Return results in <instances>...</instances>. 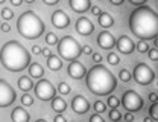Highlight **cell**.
Segmentation results:
<instances>
[{"label": "cell", "instance_id": "cell-1", "mask_svg": "<svg viewBox=\"0 0 158 122\" xmlns=\"http://www.w3.org/2000/svg\"><path fill=\"white\" fill-rule=\"evenodd\" d=\"M129 29L140 40H155L158 34L157 12L146 5L138 6L129 15Z\"/></svg>", "mask_w": 158, "mask_h": 122}, {"label": "cell", "instance_id": "cell-2", "mask_svg": "<svg viewBox=\"0 0 158 122\" xmlns=\"http://www.w3.org/2000/svg\"><path fill=\"white\" fill-rule=\"evenodd\" d=\"M0 63L9 72H21L31 64V54L20 41H6L0 49Z\"/></svg>", "mask_w": 158, "mask_h": 122}, {"label": "cell", "instance_id": "cell-3", "mask_svg": "<svg viewBox=\"0 0 158 122\" xmlns=\"http://www.w3.org/2000/svg\"><path fill=\"white\" fill-rule=\"evenodd\" d=\"M85 75H87V78H85L87 89L93 95L106 96V95L113 93L117 87V80L108 70V67H105L103 64L93 66Z\"/></svg>", "mask_w": 158, "mask_h": 122}, {"label": "cell", "instance_id": "cell-4", "mask_svg": "<svg viewBox=\"0 0 158 122\" xmlns=\"http://www.w3.org/2000/svg\"><path fill=\"white\" fill-rule=\"evenodd\" d=\"M17 31L21 37L27 40H35L44 32V23L34 11H26L17 20Z\"/></svg>", "mask_w": 158, "mask_h": 122}, {"label": "cell", "instance_id": "cell-5", "mask_svg": "<svg viewBox=\"0 0 158 122\" xmlns=\"http://www.w3.org/2000/svg\"><path fill=\"white\" fill-rule=\"evenodd\" d=\"M56 44H58V54L61 55V58H64L67 61H75L82 54L81 52V44L70 35L62 37L61 40H58Z\"/></svg>", "mask_w": 158, "mask_h": 122}, {"label": "cell", "instance_id": "cell-6", "mask_svg": "<svg viewBox=\"0 0 158 122\" xmlns=\"http://www.w3.org/2000/svg\"><path fill=\"white\" fill-rule=\"evenodd\" d=\"M143 98L138 95L135 90H126L122 96V105L128 110V111H140L143 108Z\"/></svg>", "mask_w": 158, "mask_h": 122}, {"label": "cell", "instance_id": "cell-7", "mask_svg": "<svg viewBox=\"0 0 158 122\" xmlns=\"http://www.w3.org/2000/svg\"><path fill=\"white\" fill-rule=\"evenodd\" d=\"M134 80L140 84V85H149L151 82L155 80V73L154 70L144 64V63H138L134 67Z\"/></svg>", "mask_w": 158, "mask_h": 122}, {"label": "cell", "instance_id": "cell-8", "mask_svg": "<svg viewBox=\"0 0 158 122\" xmlns=\"http://www.w3.org/2000/svg\"><path fill=\"white\" fill-rule=\"evenodd\" d=\"M34 90H35V96L38 99H41V101H50L56 95V89L52 85V82L49 80H44V78H41L37 82Z\"/></svg>", "mask_w": 158, "mask_h": 122}, {"label": "cell", "instance_id": "cell-9", "mask_svg": "<svg viewBox=\"0 0 158 122\" xmlns=\"http://www.w3.org/2000/svg\"><path fill=\"white\" fill-rule=\"evenodd\" d=\"M17 93L12 85L5 80H0V107H9L15 101Z\"/></svg>", "mask_w": 158, "mask_h": 122}, {"label": "cell", "instance_id": "cell-10", "mask_svg": "<svg viewBox=\"0 0 158 122\" xmlns=\"http://www.w3.org/2000/svg\"><path fill=\"white\" fill-rule=\"evenodd\" d=\"M72 110H73L76 115H85V113L90 110V102L87 101L82 95H76V96L72 99Z\"/></svg>", "mask_w": 158, "mask_h": 122}, {"label": "cell", "instance_id": "cell-11", "mask_svg": "<svg viewBox=\"0 0 158 122\" xmlns=\"http://www.w3.org/2000/svg\"><path fill=\"white\" fill-rule=\"evenodd\" d=\"M52 23L55 28L58 29H65L69 24H70V17L62 11V9H56L53 14H52Z\"/></svg>", "mask_w": 158, "mask_h": 122}, {"label": "cell", "instance_id": "cell-12", "mask_svg": "<svg viewBox=\"0 0 158 122\" xmlns=\"http://www.w3.org/2000/svg\"><path fill=\"white\" fill-rule=\"evenodd\" d=\"M93 31H94V24L91 23L90 19H87V17H81V19L76 21V32H78L79 35L87 37V35L93 34Z\"/></svg>", "mask_w": 158, "mask_h": 122}, {"label": "cell", "instance_id": "cell-13", "mask_svg": "<svg viewBox=\"0 0 158 122\" xmlns=\"http://www.w3.org/2000/svg\"><path fill=\"white\" fill-rule=\"evenodd\" d=\"M116 46H117L118 52H122V54H125V55H129V54L135 49L134 41L131 40L129 37H126V35L118 37V40L116 41Z\"/></svg>", "mask_w": 158, "mask_h": 122}, {"label": "cell", "instance_id": "cell-14", "mask_svg": "<svg viewBox=\"0 0 158 122\" xmlns=\"http://www.w3.org/2000/svg\"><path fill=\"white\" fill-rule=\"evenodd\" d=\"M67 72H69V75H70L72 78H75V80L84 78L85 73H87L85 66H84L82 63H79V61H72V63L69 64V67H67Z\"/></svg>", "mask_w": 158, "mask_h": 122}, {"label": "cell", "instance_id": "cell-15", "mask_svg": "<svg viewBox=\"0 0 158 122\" xmlns=\"http://www.w3.org/2000/svg\"><path fill=\"white\" fill-rule=\"evenodd\" d=\"M98 44L102 47V49L110 50V49H113V47L116 46V38H114V35H111L110 32L102 31L98 37Z\"/></svg>", "mask_w": 158, "mask_h": 122}, {"label": "cell", "instance_id": "cell-16", "mask_svg": "<svg viewBox=\"0 0 158 122\" xmlns=\"http://www.w3.org/2000/svg\"><path fill=\"white\" fill-rule=\"evenodd\" d=\"M69 5L70 8L75 11V12H87L90 8H91V2L90 0H69Z\"/></svg>", "mask_w": 158, "mask_h": 122}, {"label": "cell", "instance_id": "cell-17", "mask_svg": "<svg viewBox=\"0 0 158 122\" xmlns=\"http://www.w3.org/2000/svg\"><path fill=\"white\" fill-rule=\"evenodd\" d=\"M11 119H12V122H29L31 115L23 107H15L11 113Z\"/></svg>", "mask_w": 158, "mask_h": 122}, {"label": "cell", "instance_id": "cell-18", "mask_svg": "<svg viewBox=\"0 0 158 122\" xmlns=\"http://www.w3.org/2000/svg\"><path fill=\"white\" fill-rule=\"evenodd\" d=\"M29 75H31V78H43V75H44V70H43V67H41V64L38 63H31L29 66Z\"/></svg>", "mask_w": 158, "mask_h": 122}, {"label": "cell", "instance_id": "cell-19", "mask_svg": "<svg viewBox=\"0 0 158 122\" xmlns=\"http://www.w3.org/2000/svg\"><path fill=\"white\" fill-rule=\"evenodd\" d=\"M98 17H99V24H100L102 28H111V26L114 24V19H113L108 12H100Z\"/></svg>", "mask_w": 158, "mask_h": 122}, {"label": "cell", "instance_id": "cell-20", "mask_svg": "<svg viewBox=\"0 0 158 122\" xmlns=\"http://www.w3.org/2000/svg\"><path fill=\"white\" fill-rule=\"evenodd\" d=\"M52 108L56 111V113H62V111H65V108H67V102L64 101L61 96L59 98H52Z\"/></svg>", "mask_w": 158, "mask_h": 122}, {"label": "cell", "instance_id": "cell-21", "mask_svg": "<svg viewBox=\"0 0 158 122\" xmlns=\"http://www.w3.org/2000/svg\"><path fill=\"white\" fill-rule=\"evenodd\" d=\"M47 66H49L50 70L58 72V70H61V67H62V61H61V58L55 57V55H50V57L47 58Z\"/></svg>", "mask_w": 158, "mask_h": 122}, {"label": "cell", "instance_id": "cell-22", "mask_svg": "<svg viewBox=\"0 0 158 122\" xmlns=\"http://www.w3.org/2000/svg\"><path fill=\"white\" fill-rule=\"evenodd\" d=\"M32 80L29 78V76H21L19 78V87L23 90V92H29L31 89H32Z\"/></svg>", "mask_w": 158, "mask_h": 122}, {"label": "cell", "instance_id": "cell-23", "mask_svg": "<svg viewBox=\"0 0 158 122\" xmlns=\"http://www.w3.org/2000/svg\"><path fill=\"white\" fill-rule=\"evenodd\" d=\"M118 78H120L123 82H129L131 78H132V73H131L128 69H122V70L118 72Z\"/></svg>", "mask_w": 158, "mask_h": 122}, {"label": "cell", "instance_id": "cell-24", "mask_svg": "<svg viewBox=\"0 0 158 122\" xmlns=\"http://www.w3.org/2000/svg\"><path fill=\"white\" fill-rule=\"evenodd\" d=\"M135 47H137V50L140 52V54H146V52L151 49V47H149V44L146 43V40H140L137 44H135Z\"/></svg>", "mask_w": 158, "mask_h": 122}, {"label": "cell", "instance_id": "cell-25", "mask_svg": "<svg viewBox=\"0 0 158 122\" xmlns=\"http://www.w3.org/2000/svg\"><path fill=\"white\" fill-rule=\"evenodd\" d=\"M122 119V113L118 111L117 108H111L110 110V121H113V122H117Z\"/></svg>", "mask_w": 158, "mask_h": 122}, {"label": "cell", "instance_id": "cell-26", "mask_svg": "<svg viewBox=\"0 0 158 122\" xmlns=\"http://www.w3.org/2000/svg\"><path fill=\"white\" fill-rule=\"evenodd\" d=\"M58 92L61 95H69V93H70V85H69L67 82L61 81L58 84Z\"/></svg>", "mask_w": 158, "mask_h": 122}, {"label": "cell", "instance_id": "cell-27", "mask_svg": "<svg viewBox=\"0 0 158 122\" xmlns=\"http://www.w3.org/2000/svg\"><path fill=\"white\" fill-rule=\"evenodd\" d=\"M149 116H151L154 121H158V104L157 102H154V104L151 105V108H149Z\"/></svg>", "mask_w": 158, "mask_h": 122}, {"label": "cell", "instance_id": "cell-28", "mask_svg": "<svg viewBox=\"0 0 158 122\" xmlns=\"http://www.w3.org/2000/svg\"><path fill=\"white\" fill-rule=\"evenodd\" d=\"M46 43H47L49 46H52V44H56V43H58V37H56V34H53V32H49V34L46 35Z\"/></svg>", "mask_w": 158, "mask_h": 122}, {"label": "cell", "instance_id": "cell-29", "mask_svg": "<svg viewBox=\"0 0 158 122\" xmlns=\"http://www.w3.org/2000/svg\"><path fill=\"white\" fill-rule=\"evenodd\" d=\"M106 60H108V63L111 64V66H117L118 64V55L117 54H114V52H110L108 54V57H106Z\"/></svg>", "mask_w": 158, "mask_h": 122}, {"label": "cell", "instance_id": "cell-30", "mask_svg": "<svg viewBox=\"0 0 158 122\" xmlns=\"http://www.w3.org/2000/svg\"><path fill=\"white\" fill-rule=\"evenodd\" d=\"M106 102H108V107L110 108H117L118 105H120V99H118L117 96H110Z\"/></svg>", "mask_w": 158, "mask_h": 122}, {"label": "cell", "instance_id": "cell-31", "mask_svg": "<svg viewBox=\"0 0 158 122\" xmlns=\"http://www.w3.org/2000/svg\"><path fill=\"white\" fill-rule=\"evenodd\" d=\"M12 17H14V12H12L9 8H3V9H2V19H3V20L8 21V20H11Z\"/></svg>", "mask_w": 158, "mask_h": 122}, {"label": "cell", "instance_id": "cell-32", "mask_svg": "<svg viewBox=\"0 0 158 122\" xmlns=\"http://www.w3.org/2000/svg\"><path fill=\"white\" fill-rule=\"evenodd\" d=\"M21 104H23L24 107H31V105L34 104V98H32L31 95H23V96H21Z\"/></svg>", "mask_w": 158, "mask_h": 122}, {"label": "cell", "instance_id": "cell-33", "mask_svg": "<svg viewBox=\"0 0 158 122\" xmlns=\"http://www.w3.org/2000/svg\"><path fill=\"white\" fill-rule=\"evenodd\" d=\"M94 110H96V113L100 115V113H103V111L106 110V105H105L102 101H96L94 102Z\"/></svg>", "mask_w": 158, "mask_h": 122}, {"label": "cell", "instance_id": "cell-34", "mask_svg": "<svg viewBox=\"0 0 158 122\" xmlns=\"http://www.w3.org/2000/svg\"><path fill=\"white\" fill-rule=\"evenodd\" d=\"M148 55H149V58L152 61L158 60V50L157 49H149V50H148Z\"/></svg>", "mask_w": 158, "mask_h": 122}, {"label": "cell", "instance_id": "cell-35", "mask_svg": "<svg viewBox=\"0 0 158 122\" xmlns=\"http://www.w3.org/2000/svg\"><path fill=\"white\" fill-rule=\"evenodd\" d=\"M81 52H84L85 55H91V54H93V50H91V46H90V44L82 46V47H81Z\"/></svg>", "mask_w": 158, "mask_h": 122}, {"label": "cell", "instance_id": "cell-36", "mask_svg": "<svg viewBox=\"0 0 158 122\" xmlns=\"http://www.w3.org/2000/svg\"><path fill=\"white\" fill-rule=\"evenodd\" d=\"M0 31L2 32H9L11 31V24H8L6 21L5 23H0Z\"/></svg>", "mask_w": 158, "mask_h": 122}, {"label": "cell", "instance_id": "cell-37", "mask_svg": "<svg viewBox=\"0 0 158 122\" xmlns=\"http://www.w3.org/2000/svg\"><path fill=\"white\" fill-rule=\"evenodd\" d=\"M90 122H105V121H103V118H102L99 113H96V115H93V116L90 118Z\"/></svg>", "mask_w": 158, "mask_h": 122}, {"label": "cell", "instance_id": "cell-38", "mask_svg": "<svg viewBox=\"0 0 158 122\" xmlns=\"http://www.w3.org/2000/svg\"><path fill=\"white\" fill-rule=\"evenodd\" d=\"M91 58H93V61H94V63H100V61H102V55H100V54H91Z\"/></svg>", "mask_w": 158, "mask_h": 122}, {"label": "cell", "instance_id": "cell-39", "mask_svg": "<svg viewBox=\"0 0 158 122\" xmlns=\"http://www.w3.org/2000/svg\"><path fill=\"white\" fill-rule=\"evenodd\" d=\"M41 54H43V55H44L46 58H49V57L52 55V50H50L49 47H46V49H41Z\"/></svg>", "mask_w": 158, "mask_h": 122}, {"label": "cell", "instance_id": "cell-40", "mask_svg": "<svg viewBox=\"0 0 158 122\" xmlns=\"http://www.w3.org/2000/svg\"><path fill=\"white\" fill-rule=\"evenodd\" d=\"M90 11H91V14H94V15H99V14L102 12L99 6H91V8H90Z\"/></svg>", "mask_w": 158, "mask_h": 122}, {"label": "cell", "instance_id": "cell-41", "mask_svg": "<svg viewBox=\"0 0 158 122\" xmlns=\"http://www.w3.org/2000/svg\"><path fill=\"white\" fill-rule=\"evenodd\" d=\"M125 121L126 122H132L134 121V116H132V113H131V111H128V113L125 115Z\"/></svg>", "mask_w": 158, "mask_h": 122}, {"label": "cell", "instance_id": "cell-42", "mask_svg": "<svg viewBox=\"0 0 158 122\" xmlns=\"http://www.w3.org/2000/svg\"><path fill=\"white\" fill-rule=\"evenodd\" d=\"M132 5H137V6H141V5H144L148 0H129Z\"/></svg>", "mask_w": 158, "mask_h": 122}, {"label": "cell", "instance_id": "cell-43", "mask_svg": "<svg viewBox=\"0 0 158 122\" xmlns=\"http://www.w3.org/2000/svg\"><path fill=\"white\" fill-rule=\"evenodd\" d=\"M32 52H34L35 55H40V54H41V47H40V46H37V44H35V46L32 47Z\"/></svg>", "mask_w": 158, "mask_h": 122}, {"label": "cell", "instance_id": "cell-44", "mask_svg": "<svg viewBox=\"0 0 158 122\" xmlns=\"http://www.w3.org/2000/svg\"><path fill=\"white\" fill-rule=\"evenodd\" d=\"M149 99H151L152 102H157V99H158L157 93H154V92H152V93H149Z\"/></svg>", "mask_w": 158, "mask_h": 122}, {"label": "cell", "instance_id": "cell-45", "mask_svg": "<svg viewBox=\"0 0 158 122\" xmlns=\"http://www.w3.org/2000/svg\"><path fill=\"white\" fill-rule=\"evenodd\" d=\"M55 122H67V121H65V118H64V116L58 115V116H55Z\"/></svg>", "mask_w": 158, "mask_h": 122}, {"label": "cell", "instance_id": "cell-46", "mask_svg": "<svg viewBox=\"0 0 158 122\" xmlns=\"http://www.w3.org/2000/svg\"><path fill=\"white\" fill-rule=\"evenodd\" d=\"M11 2V5H14V6H20L21 3H23V0H9Z\"/></svg>", "mask_w": 158, "mask_h": 122}, {"label": "cell", "instance_id": "cell-47", "mask_svg": "<svg viewBox=\"0 0 158 122\" xmlns=\"http://www.w3.org/2000/svg\"><path fill=\"white\" fill-rule=\"evenodd\" d=\"M43 2H44L46 5H56L59 0H43Z\"/></svg>", "mask_w": 158, "mask_h": 122}, {"label": "cell", "instance_id": "cell-48", "mask_svg": "<svg viewBox=\"0 0 158 122\" xmlns=\"http://www.w3.org/2000/svg\"><path fill=\"white\" fill-rule=\"evenodd\" d=\"M110 2H111L113 5H122V3H123L125 0H110Z\"/></svg>", "mask_w": 158, "mask_h": 122}, {"label": "cell", "instance_id": "cell-49", "mask_svg": "<svg viewBox=\"0 0 158 122\" xmlns=\"http://www.w3.org/2000/svg\"><path fill=\"white\" fill-rule=\"evenodd\" d=\"M143 122H154V119H152L151 116H144V118H143Z\"/></svg>", "mask_w": 158, "mask_h": 122}, {"label": "cell", "instance_id": "cell-50", "mask_svg": "<svg viewBox=\"0 0 158 122\" xmlns=\"http://www.w3.org/2000/svg\"><path fill=\"white\" fill-rule=\"evenodd\" d=\"M23 2H26V3H34L35 0H23Z\"/></svg>", "mask_w": 158, "mask_h": 122}, {"label": "cell", "instance_id": "cell-51", "mask_svg": "<svg viewBox=\"0 0 158 122\" xmlns=\"http://www.w3.org/2000/svg\"><path fill=\"white\" fill-rule=\"evenodd\" d=\"M35 122H47V121H46V119H37Z\"/></svg>", "mask_w": 158, "mask_h": 122}, {"label": "cell", "instance_id": "cell-52", "mask_svg": "<svg viewBox=\"0 0 158 122\" xmlns=\"http://www.w3.org/2000/svg\"><path fill=\"white\" fill-rule=\"evenodd\" d=\"M2 3H5V0H0V5H2Z\"/></svg>", "mask_w": 158, "mask_h": 122}]
</instances>
